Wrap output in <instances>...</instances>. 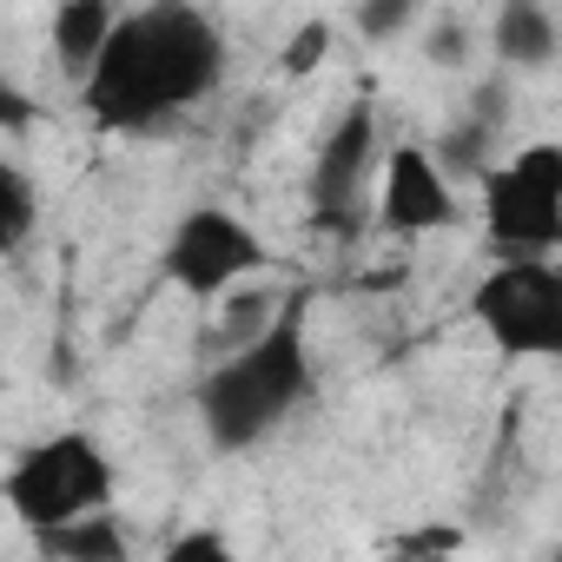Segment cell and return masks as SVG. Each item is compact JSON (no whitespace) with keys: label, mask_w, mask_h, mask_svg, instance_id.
Masks as SVG:
<instances>
[{"label":"cell","mask_w":562,"mask_h":562,"mask_svg":"<svg viewBox=\"0 0 562 562\" xmlns=\"http://www.w3.org/2000/svg\"><path fill=\"white\" fill-rule=\"evenodd\" d=\"M225 74V41L192 0H146L120 14L106 54L80 80V100L93 126L106 133H146L186 106H199Z\"/></svg>","instance_id":"6da1fadb"},{"label":"cell","mask_w":562,"mask_h":562,"mask_svg":"<svg viewBox=\"0 0 562 562\" xmlns=\"http://www.w3.org/2000/svg\"><path fill=\"white\" fill-rule=\"evenodd\" d=\"M305 299L292 292V305L278 312V325L251 345H238L232 358L212 364V378L199 384V424L218 450H245L258 437H271L305 397H312V345H305Z\"/></svg>","instance_id":"7a4b0ae2"},{"label":"cell","mask_w":562,"mask_h":562,"mask_svg":"<svg viewBox=\"0 0 562 562\" xmlns=\"http://www.w3.org/2000/svg\"><path fill=\"white\" fill-rule=\"evenodd\" d=\"M483 232L496 258H529L562 245V146L536 139L483 172Z\"/></svg>","instance_id":"3957f363"},{"label":"cell","mask_w":562,"mask_h":562,"mask_svg":"<svg viewBox=\"0 0 562 562\" xmlns=\"http://www.w3.org/2000/svg\"><path fill=\"white\" fill-rule=\"evenodd\" d=\"M8 509L27 529H54L74 522L87 509H113V463L87 430H60L34 450H21V463L8 470Z\"/></svg>","instance_id":"277c9868"},{"label":"cell","mask_w":562,"mask_h":562,"mask_svg":"<svg viewBox=\"0 0 562 562\" xmlns=\"http://www.w3.org/2000/svg\"><path fill=\"white\" fill-rule=\"evenodd\" d=\"M470 312L503 358H562V265H549L542 251L496 258Z\"/></svg>","instance_id":"5b68a950"},{"label":"cell","mask_w":562,"mask_h":562,"mask_svg":"<svg viewBox=\"0 0 562 562\" xmlns=\"http://www.w3.org/2000/svg\"><path fill=\"white\" fill-rule=\"evenodd\" d=\"M251 271H265V245H258V232L238 218V212H218V205H199V212H186L179 225H172V238H166V278L179 292H192V299H225L232 285H245Z\"/></svg>","instance_id":"8992f818"},{"label":"cell","mask_w":562,"mask_h":562,"mask_svg":"<svg viewBox=\"0 0 562 562\" xmlns=\"http://www.w3.org/2000/svg\"><path fill=\"white\" fill-rule=\"evenodd\" d=\"M378 159V106L351 100L338 113V126L318 139V166H312V218L325 232H351L358 225V199Z\"/></svg>","instance_id":"52a82bcc"},{"label":"cell","mask_w":562,"mask_h":562,"mask_svg":"<svg viewBox=\"0 0 562 562\" xmlns=\"http://www.w3.org/2000/svg\"><path fill=\"white\" fill-rule=\"evenodd\" d=\"M378 225H384V232H404V238H424V232L457 225V192H450V172H443L437 153H424V146H391V159H384V192H378Z\"/></svg>","instance_id":"ba28073f"},{"label":"cell","mask_w":562,"mask_h":562,"mask_svg":"<svg viewBox=\"0 0 562 562\" xmlns=\"http://www.w3.org/2000/svg\"><path fill=\"white\" fill-rule=\"evenodd\" d=\"M113 27H120V0H60L54 8V60L74 80H87L93 60L106 54Z\"/></svg>","instance_id":"9c48e42d"},{"label":"cell","mask_w":562,"mask_h":562,"mask_svg":"<svg viewBox=\"0 0 562 562\" xmlns=\"http://www.w3.org/2000/svg\"><path fill=\"white\" fill-rule=\"evenodd\" d=\"M490 41H496V60H503V67H529V74H536V67H549V60H555V47H562L555 14L542 8V0H503Z\"/></svg>","instance_id":"30bf717a"},{"label":"cell","mask_w":562,"mask_h":562,"mask_svg":"<svg viewBox=\"0 0 562 562\" xmlns=\"http://www.w3.org/2000/svg\"><path fill=\"white\" fill-rule=\"evenodd\" d=\"M218 305V325H205V351L212 358H232L238 345H251V338H265L271 325H278V312L292 305V292H258V285H232L225 299H212Z\"/></svg>","instance_id":"8fae6325"},{"label":"cell","mask_w":562,"mask_h":562,"mask_svg":"<svg viewBox=\"0 0 562 562\" xmlns=\"http://www.w3.org/2000/svg\"><path fill=\"white\" fill-rule=\"evenodd\" d=\"M41 555L54 562H126V529L113 522V509H87L74 522H54V529H34Z\"/></svg>","instance_id":"7c38bea8"},{"label":"cell","mask_w":562,"mask_h":562,"mask_svg":"<svg viewBox=\"0 0 562 562\" xmlns=\"http://www.w3.org/2000/svg\"><path fill=\"white\" fill-rule=\"evenodd\" d=\"M490 133H496V120H483V113L457 120V126L437 139L443 172H450V179H483V172H490Z\"/></svg>","instance_id":"4fadbf2b"},{"label":"cell","mask_w":562,"mask_h":562,"mask_svg":"<svg viewBox=\"0 0 562 562\" xmlns=\"http://www.w3.org/2000/svg\"><path fill=\"white\" fill-rule=\"evenodd\" d=\"M0 199H8V232H0V238H8V251H21L27 232H34V179L21 166H8V172H0Z\"/></svg>","instance_id":"5bb4252c"},{"label":"cell","mask_w":562,"mask_h":562,"mask_svg":"<svg viewBox=\"0 0 562 562\" xmlns=\"http://www.w3.org/2000/svg\"><path fill=\"white\" fill-rule=\"evenodd\" d=\"M325 60H331V27H325V21H305V27L285 41V74L305 80V74H318Z\"/></svg>","instance_id":"9a60e30c"},{"label":"cell","mask_w":562,"mask_h":562,"mask_svg":"<svg viewBox=\"0 0 562 562\" xmlns=\"http://www.w3.org/2000/svg\"><path fill=\"white\" fill-rule=\"evenodd\" d=\"M417 14V0H358V27L364 41H397Z\"/></svg>","instance_id":"2e32d148"},{"label":"cell","mask_w":562,"mask_h":562,"mask_svg":"<svg viewBox=\"0 0 562 562\" xmlns=\"http://www.w3.org/2000/svg\"><path fill=\"white\" fill-rule=\"evenodd\" d=\"M424 54H430L437 67H463V60H470V27H463V21H437V27L424 34Z\"/></svg>","instance_id":"e0dca14e"},{"label":"cell","mask_w":562,"mask_h":562,"mask_svg":"<svg viewBox=\"0 0 562 562\" xmlns=\"http://www.w3.org/2000/svg\"><path fill=\"white\" fill-rule=\"evenodd\" d=\"M225 555H232V542L218 529H192V536L166 542V562H225Z\"/></svg>","instance_id":"ac0fdd59"},{"label":"cell","mask_w":562,"mask_h":562,"mask_svg":"<svg viewBox=\"0 0 562 562\" xmlns=\"http://www.w3.org/2000/svg\"><path fill=\"white\" fill-rule=\"evenodd\" d=\"M391 549H397V555H450V549H463V536H457V529H411V536H397Z\"/></svg>","instance_id":"d6986e66"},{"label":"cell","mask_w":562,"mask_h":562,"mask_svg":"<svg viewBox=\"0 0 562 562\" xmlns=\"http://www.w3.org/2000/svg\"><path fill=\"white\" fill-rule=\"evenodd\" d=\"M27 126V100L21 93H8V133H21Z\"/></svg>","instance_id":"ffe728a7"}]
</instances>
